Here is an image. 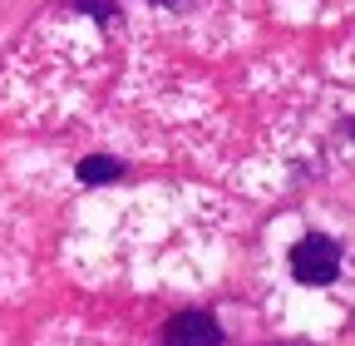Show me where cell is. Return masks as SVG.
I'll return each instance as SVG.
<instances>
[{"label": "cell", "instance_id": "1", "mask_svg": "<svg viewBox=\"0 0 355 346\" xmlns=\"http://www.w3.org/2000/svg\"><path fill=\"white\" fill-rule=\"evenodd\" d=\"M291 272H296V282H306V287L336 282V272H340V247H336L331 238H321V233L301 238V242L291 247Z\"/></svg>", "mask_w": 355, "mask_h": 346}, {"label": "cell", "instance_id": "2", "mask_svg": "<svg viewBox=\"0 0 355 346\" xmlns=\"http://www.w3.org/2000/svg\"><path fill=\"white\" fill-rule=\"evenodd\" d=\"M163 341H168V346H217V341H222V327H217L207 312H183V317L168 322Z\"/></svg>", "mask_w": 355, "mask_h": 346}, {"label": "cell", "instance_id": "3", "mask_svg": "<svg viewBox=\"0 0 355 346\" xmlns=\"http://www.w3.org/2000/svg\"><path fill=\"white\" fill-rule=\"evenodd\" d=\"M114 173H119L114 158H84V163H79V179H84V183H109Z\"/></svg>", "mask_w": 355, "mask_h": 346}]
</instances>
